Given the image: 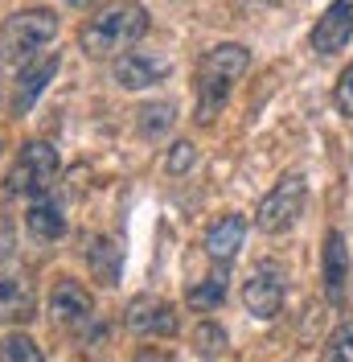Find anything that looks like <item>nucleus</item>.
Wrapping results in <instances>:
<instances>
[{"instance_id":"1","label":"nucleus","mask_w":353,"mask_h":362,"mask_svg":"<svg viewBox=\"0 0 353 362\" xmlns=\"http://www.w3.org/2000/svg\"><path fill=\"white\" fill-rule=\"evenodd\" d=\"M251 70V49L239 42H222L205 49L198 62V124H214V115L226 107L234 83Z\"/></svg>"},{"instance_id":"2","label":"nucleus","mask_w":353,"mask_h":362,"mask_svg":"<svg viewBox=\"0 0 353 362\" xmlns=\"http://www.w3.org/2000/svg\"><path fill=\"white\" fill-rule=\"evenodd\" d=\"M148 33V8L136 4V0H124V4H111L103 13H95L83 29H78V45L90 58H107V54H119L136 45Z\"/></svg>"},{"instance_id":"3","label":"nucleus","mask_w":353,"mask_h":362,"mask_svg":"<svg viewBox=\"0 0 353 362\" xmlns=\"http://www.w3.org/2000/svg\"><path fill=\"white\" fill-rule=\"evenodd\" d=\"M54 33H58V17L49 8H21V13H13L8 21L0 25V66L21 74L37 58V49H45L54 42Z\"/></svg>"},{"instance_id":"4","label":"nucleus","mask_w":353,"mask_h":362,"mask_svg":"<svg viewBox=\"0 0 353 362\" xmlns=\"http://www.w3.org/2000/svg\"><path fill=\"white\" fill-rule=\"evenodd\" d=\"M58 169H62L58 148L45 144V140H29V144L21 148V157H17V165H13V173H8V189L37 202V198H45V194L54 189Z\"/></svg>"},{"instance_id":"5","label":"nucleus","mask_w":353,"mask_h":362,"mask_svg":"<svg viewBox=\"0 0 353 362\" xmlns=\"http://www.w3.org/2000/svg\"><path fill=\"white\" fill-rule=\"evenodd\" d=\"M304 198H309V185H304L300 173L280 177L263 194L259 210H255V226H259L263 235H284V230H292L296 218H300V210H304Z\"/></svg>"},{"instance_id":"6","label":"nucleus","mask_w":353,"mask_h":362,"mask_svg":"<svg viewBox=\"0 0 353 362\" xmlns=\"http://www.w3.org/2000/svg\"><path fill=\"white\" fill-rule=\"evenodd\" d=\"M284 296H287L284 264H275V259H259V264L251 268V276H246V284H243L246 313H255L259 321H271V317L284 309Z\"/></svg>"},{"instance_id":"7","label":"nucleus","mask_w":353,"mask_h":362,"mask_svg":"<svg viewBox=\"0 0 353 362\" xmlns=\"http://www.w3.org/2000/svg\"><path fill=\"white\" fill-rule=\"evenodd\" d=\"M124 321H128V329L140 334V338H173V334H176L173 305H169V300H160V296H148V293L128 300Z\"/></svg>"},{"instance_id":"8","label":"nucleus","mask_w":353,"mask_h":362,"mask_svg":"<svg viewBox=\"0 0 353 362\" xmlns=\"http://www.w3.org/2000/svg\"><path fill=\"white\" fill-rule=\"evenodd\" d=\"M353 37V0H333L325 8V17L312 29V49L321 58H333L337 49H345Z\"/></svg>"},{"instance_id":"9","label":"nucleus","mask_w":353,"mask_h":362,"mask_svg":"<svg viewBox=\"0 0 353 362\" xmlns=\"http://www.w3.org/2000/svg\"><path fill=\"white\" fill-rule=\"evenodd\" d=\"M49 313L54 321H62L66 329H83L90 317H95V300L78 280H58L54 293H49Z\"/></svg>"},{"instance_id":"10","label":"nucleus","mask_w":353,"mask_h":362,"mask_svg":"<svg viewBox=\"0 0 353 362\" xmlns=\"http://www.w3.org/2000/svg\"><path fill=\"white\" fill-rule=\"evenodd\" d=\"M164 74H169V58L140 54V49L124 54V58L115 62V83L124 90H144V87H152V83H160Z\"/></svg>"},{"instance_id":"11","label":"nucleus","mask_w":353,"mask_h":362,"mask_svg":"<svg viewBox=\"0 0 353 362\" xmlns=\"http://www.w3.org/2000/svg\"><path fill=\"white\" fill-rule=\"evenodd\" d=\"M345 284H349V247H345V235L329 230L325 239V296L329 305H345Z\"/></svg>"},{"instance_id":"12","label":"nucleus","mask_w":353,"mask_h":362,"mask_svg":"<svg viewBox=\"0 0 353 362\" xmlns=\"http://www.w3.org/2000/svg\"><path fill=\"white\" fill-rule=\"evenodd\" d=\"M243 239H246L243 214H222L218 223H210V230H205V251H210V259H218L222 268H226V264L239 255Z\"/></svg>"},{"instance_id":"13","label":"nucleus","mask_w":353,"mask_h":362,"mask_svg":"<svg viewBox=\"0 0 353 362\" xmlns=\"http://www.w3.org/2000/svg\"><path fill=\"white\" fill-rule=\"evenodd\" d=\"M83 255H87V268L99 284H119V272H124V255L111 243L107 235H87L83 239Z\"/></svg>"},{"instance_id":"14","label":"nucleus","mask_w":353,"mask_h":362,"mask_svg":"<svg viewBox=\"0 0 353 362\" xmlns=\"http://www.w3.org/2000/svg\"><path fill=\"white\" fill-rule=\"evenodd\" d=\"M58 74V54L54 58H42V62H33V66H25L21 74H17V95H13V107H17V115H25L37 99H42L45 83Z\"/></svg>"},{"instance_id":"15","label":"nucleus","mask_w":353,"mask_h":362,"mask_svg":"<svg viewBox=\"0 0 353 362\" xmlns=\"http://www.w3.org/2000/svg\"><path fill=\"white\" fill-rule=\"evenodd\" d=\"M37 309V296L29 288V280L0 276V321H29Z\"/></svg>"},{"instance_id":"16","label":"nucleus","mask_w":353,"mask_h":362,"mask_svg":"<svg viewBox=\"0 0 353 362\" xmlns=\"http://www.w3.org/2000/svg\"><path fill=\"white\" fill-rule=\"evenodd\" d=\"M25 226H29L37 239L54 243V239L66 235V214H62V206L54 202V198H37V202L29 206V214H25Z\"/></svg>"},{"instance_id":"17","label":"nucleus","mask_w":353,"mask_h":362,"mask_svg":"<svg viewBox=\"0 0 353 362\" xmlns=\"http://www.w3.org/2000/svg\"><path fill=\"white\" fill-rule=\"evenodd\" d=\"M136 115H140V136H144V140H160V136L176 124V103L156 99V103H144Z\"/></svg>"},{"instance_id":"18","label":"nucleus","mask_w":353,"mask_h":362,"mask_svg":"<svg viewBox=\"0 0 353 362\" xmlns=\"http://www.w3.org/2000/svg\"><path fill=\"white\" fill-rule=\"evenodd\" d=\"M185 300L193 305V309H218L222 300H226V268H218L214 276H205L201 284H193Z\"/></svg>"},{"instance_id":"19","label":"nucleus","mask_w":353,"mask_h":362,"mask_svg":"<svg viewBox=\"0 0 353 362\" xmlns=\"http://www.w3.org/2000/svg\"><path fill=\"white\" fill-rule=\"evenodd\" d=\"M0 362H45L42 350H37V341L29 338V334H4L0 338Z\"/></svg>"},{"instance_id":"20","label":"nucleus","mask_w":353,"mask_h":362,"mask_svg":"<svg viewBox=\"0 0 353 362\" xmlns=\"http://www.w3.org/2000/svg\"><path fill=\"white\" fill-rule=\"evenodd\" d=\"M193 346H198L201 358H218L222 350H226V329H222L218 321H201L198 329H193Z\"/></svg>"},{"instance_id":"21","label":"nucleus","mask_w":353,"mask_h":362,"mask_svg":"<svg viewBox=\"0 0 353 362\" xmlns=\"http://www.w3.org/2000/svg\"><path fill=\"white\" fill-rule=\"evenodd\" d=\"M325 362H353V325H337L325 341Z\"/></svg>"},{"instance_id":"22","label":"nucleus","mask_w":353,"mask_h":362,"mask_svg":"<svg viewBox=\"0 0 353 362\" xmlns=\"http://www.w3.org/2000/svg\"><path fill=\"white\" fill-rule=\"evenodd\" d=\"M193 165H198V144H193V140H176L173 148H169V157H164V169H169V173H189V169H193Z\"/></svg>"},{"instance_id":"23","label":"nucleus","mask_w":353,"mask_h":362,"mask_svg":"<svg viewBox=\"0 0 353 362\" xmlns=\"http://www.w3.org/2000/svg\"><path fill=\"white\" fill-rule=\"evenodd\" d=\"M333 103H337V112L353 119V62L341 70V78H337V87H333Z\"/></svg>"},{"instance_id":"24","label":"nucleus","mask_w":353,"mask_h":362,"mask_svg":"<svg viewBox=\"0 0 353 362\" xmlns=\"http://www.w3.org/2000/svg\"><path fill=\"white\" fill-rule=\"evenodd\" d=\"M74 8H90V4H99V0H70Z\"/></svg>"}]
</instances>
